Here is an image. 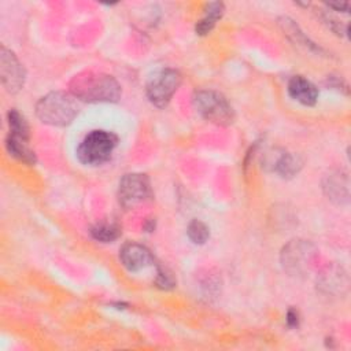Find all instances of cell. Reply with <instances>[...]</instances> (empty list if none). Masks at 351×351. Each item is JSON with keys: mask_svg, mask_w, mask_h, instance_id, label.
<instances>
[{"mask_svg": "<svg viewBox=\"0 0 351 351\" xmlns=\"http://www.w3.org/2000/svg\"><path fill=\"white\" fill-rule=\"evenodd\" d=\"M70 93L88 103H115L121 97V85L108 74L84 70L69 82Z\"/></svg>", "mask_w": 351, "mask_h": 351, "instance_id": "1", "label": "cell"}, {"mask_svg": "<svg viewBox=\"0 0 351 351\" xmlns=\"http://www.w3.org/2000/svg\"><path fill=\"white\" fill-rule=\"evenodd\" d=\"M77 97L63 90L49 92L36 104L37 118L51 126H67L78 114Z\"/></svg>", "mask_w": 351, "mask_h": 351, "instance_id": "2", "label": "cell"}, {"mask_svg": "<svg viewBox=\"0 0 351 351\" xmlns=\"http://www.w3.org/2000/svg\"><path fill=\"white\" fill-rule=\"evenodd\" d=\"M118 136L108 130L89 132L77 147V158L82 165L99 166L108 162L118 145Z\"/></svg>", "mask_w": 351, "mask_h": 351, "instance_id": "3", "label": "cell"}, {"mask_svg": "<svg viewBox=\"0 0 351 351\" xmlns=\"http://www.w3.org/2000/svg\"><path fill=\"white\" fill-rule=\"evenodd\" d=\"M193 107L206 121L228 126L234 121V110L228 99L213 89H202L193 95Z\"/></svg>", "mask_w": 351, "mask_h": 351, "instance_id": "4", "label": "cell"}, {"mask_svg": "<svg viewBox=\"0 0 351 351\" xmlns=\"http://www.w3.org/2000/svg\"><path fill=\"white\" fill-rule=\"evenodd\" d=\"M181 81L182 77L176 69H160L148 78L145 84V95L155 107L163 108L180 88Z\"/></svg>", "mask_w": 351, "mask_h": 351, "instance_id": "5", "label": "cell"}, {"mask_svg": "<svg viewBox=\"0 0 351 351\" xmlns=\"http://www.w3.org/2000/svg\"><path fill=\"white\" fill-rule=\"evenodd\" d=\"M315 252L317 250L311 243L306 240H291L281 251V265L291 276H303L310 270Z\"/></svg>", "mask_w": 351, "mask_h": 351, "instance_id": "6", "label": "cell"}, {"mask_svg": "<svg viewBox=\"0 0 351 351\" xmlns=\"http://www.w3.org/2000/svg\"><path fill=\"white\" fill-rule=\"evenodd\" d=\"M152 197L151 181L147 174L128 173L125 174L118 186V200L122 207L132 208Z\"/></svg>", "mask_w": 351, "mask_h": 351, "instance_id": "7", "label": "cell"}, {"mask_svg": "<svg viewBox=\"0 0 351 351\" xmlns=\"http://www.w3.org/2000/svg\"><path fill=\"white\" fill-rule=\"evenodd\" d=\"M0 77L4 89L11 95L18 93L23 88L26 80L23 64L16 55L4 45L0 48Z\"/></svg>", "mask_w": 351, "mask_h": 351, "instance_id": "8", "label": "cell"}, {"mask_svg": "<svg viewBox=\"0 0 351 351\" xmlns=\"http://www.w3.org/2000/svg\"><path fill=\"white\" fill-rule=\"evenodd\" d=\"M119 261L122 266L132 273L140 271L149 266H156L152 252L145 245L133 241L122 245L119 250Z\"/></svg>", "mask_w": 351, "mask_h": 351, "instance_id": "9", "label": "cell"}, {"mask_svg": "<svg viewBox=\"0 0 351 351\" xmlns=\"http://www.w3.org/2000/svg\"><path fill=\"white\" fill-rule=\"evenodd\" d=\"M289 96L303 106H314L318 100V88L303 75H293L288 82Z\"/></svg>", "mask_w": 351, "mask_h": 351, "instance_id": "10", "label": "cell"}, {"mask_svg": "<svg viewBox=\"0 0 351 351\" xmlns=\"http://www.w3.org/2000/svg\"><path fill=\"white\" fill-rule=\"evenodd\" d=\"M324 192L332 202L343 204L348 202V177L340 171L330 173L324 180Z\"/></svg>", "mask_w": 351, "mask_h": 351, "instance_id": "11", "label": "cell"}, {"mask_svg": "<svg viewBox=\"0 0 351 351\" xmlns=\"http://www.w3.org/2000/svg\"><path fill=\"white\" fill-rule=\"evenodd\" d=\"M269 163L271 166V170L276 171L278 176H281L282 178H292L300 171L303 166V160L298 155L287 151H281L280 154H276L269 160Z\"/></svg>", "mask_w": 351, "mask_h": 351, "instance_id": "12", "label": "cell"}, {"mask_svg": "<svg viewBox=\"0 0 351 351\" xmlns=\"http://www.w3.org/2000/svg\"><path fill=\"white\" fill-rule=\"evenodd\" d=\"M27 143H29L27 138L8 133V136L5 137V149L16 160L32 166L37 162V158L34 151L29 147Z\"/></svg>", "mask_w": 351, "mask_h": 351, "instance_id": "13", "label": "cell"}, {"mask_svg": "<svg viewBox=\"0 0 351 351\" xmlns=\"http://www.w3.org/2000/svg\"><path fill=\"white\" fill-rule=\"evenodd\" d=\"M225 5L222 1H210L204 7V15L195 25V32L199 36H207L215 27L217 22L222 18Z\"/></svg>", "mask_w": 351, "mask_h": 351, "instance_id": "14", "label": "cell"}, {"mask_svg": "<svg viewBox=\"0 0 351 351\" xmlns=\"http://www.w3.org/2000/svg\"><path fill=\"white\" fill-rule=\"evenodd\" d=\"M278 25L281 26L282 32L292 40L295 41L296 44L299 45H303L304 48L310 49V51H315V52H319L321 48L318 45H315L313 41H310V38L300 30V27L295 23V21H292L291 18L288 16H282L278 19Z\"/></svg>", "mask_w": 351, "mask_h": 351, "instance_id": "15", "label": "cell"}, {"mask_svg": "<svg viewBox=\"0 0 351 351\" xmlns=\"http://www.w3.org/2000/svg\"><path fill=\"white\" fill-rule=\"evenodd\" d=\"M89 232L90 236L100 243H112L122 233L121 226L115 222H97L90 228Z\"/></svg>", "mask_w": 351, "mask_h": 351, "instance_id": "16", "label": "cell"}, {"mask_svg": "<svg viewBox=\"0 0 351 351\" xmlns=\"http://www.w3.org/2000/svg\"><path fill=\"white\" fill-rule=\"evenodd\" d=\"M7 119H8V125H10V133L21 136L27 140L30 138V129H29L27 121L18 110H15V108L10 110L7 114Z\"/></svg>", "mask_w": 351, "mask_h": 351, "instance_id": "17", "label": "cell"}, {"mask_svg": "<svg viewBox=\"0 0 351 351\" xmlns=\"http://www.w3.org/2000/svg\"><path fill=\"white\" fill-rule=\"evenodd\" d=\"M186 234L189 237V240L195 244H204L208 237H210V229L208 226L200 221V219H192L188 223L186 228Z\"/></svg>", "mask_w": 351, "mask_h": 351, "instance_id": "18", "label": "cell"}, {"mask_svg": "<svg viewBox=\"0 0 351 351\" xmlns=\"http://www.w3.org/2000/svg\"><path fill=\"white\" fill-rule=\"evenodd\" d=\"M155 285L160 289H165V291H169V289H173L176 287V280L173 277V274L166 270L165 267L159 266L156 263V278H155Z\"/></svg>", "mask_w": 351, "mask_h": 351, "instance_id": "19", "label": "cell"}, {"mask_svg": "<svg viewBox=\"0 0 351 351\" xmlns=\"http://www.w3.org/2000/svg\"><path fill=\"white\" fill-rule=\"evenodd\" d=\"M321 18H322V21L328 25V27H329L333 33H336V34H339V36L347 34L348 27H347V25H346V23H341L339 19L333 18V16H332V15H329L328 12L322 14V15H321Z\"/></svg>", "mask_w": 351, "mask_h": 351, "instance_id": "20", "label": "cell"}, {"mask_svg": "<svg viewBox=\"0 0 351 351\" xmlns=\"http://www.w3.org/2000/svg\"><path fill=\"white\" fill-rule=\"evenodd\" d=\"M287 324L291 328H298L299 325V313L295 308H289L287 313Z\"/></svg>", "mask_w": 351, "mask_h": 351, "instance_id": "21", "label": "cell"}, {"mask_svg": "<svg viewBox=\"0 0 351 351\" xmlns=\"http://www.w3.org/2000/svg\"><path fill=\"white\" fill-rule=\"evenodd\" d=\"M326 5L339 12H348V10H350L348 1H330V3H326Z\"/></svg>", "mask_w": 351, "mask_h": 351, "instance_id": "22", "label": "cell"}]
</instances>
